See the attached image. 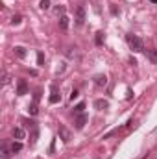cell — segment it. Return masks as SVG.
Wrapping results in <instances>:
<instances>
[{"mask_svg": "<svg viewBox=\"0 0 157 159\" xmlns=\"http://www.w3.org/2000/svg\"><path fill=\"white\" fill-rule=\"evenodd\" d=\"M126 41H128V44H129V48H131L133 52H142V50H144V43H142V39H141L139 35L129 34V35H126Z\"/></svg>", "mask_w": 157, "mask_h": 159, "instance_id": "obj_1", "label": "cell"}, {"mask_svg": "<svg viewBox=\"0 0 157 159\" xmlns=\"http://www.w3.org/2000/svg\"><path fill=\"white\" fill-rule=\"evenodd\" d=\"M17 94L19 96H24V94H28V83H26V80H17Z\"/></svg>", "mask_w": 157, "mask_h": 159, "instance_id": "obj_2", "label": "cell"}, {"mask_svg": "<svg viewBox=\"0 0 157 159\" xmlns=\"http://www.w3.org/2000/svg\"><path fill=\"white\" fill-rule=\"evenodd\" d=\"M50 91H52V94H50V98H48L50 104H57V102H61V94L57 93V85H56V83L50 87Z\"/></svg>", "mask_w": 157, "mask_h": 159, "instance_id": "obj_3", "label": "cell"}, {"mask_svg": "<svg viewBox=\"0 0 157 159\" xmlns=\"http://www.w3.org/2000/svg\"><path fill=\"white\" fill-rule=\"evenodd\" d=\"M83 22H85V9L83 6H79L76 9V26H83Z\"/></svg>", "mask_w": 157, "mask_h": 159, "instance_id": "obj_4", "label": "cell"}, {"mask_svg": "<svg viewBox=\"0 0 157 159\" xmlns=\"http://www.w3.org/2000/svg\"><path fill=\"white\" fill-rule=\"evenodd\" d=\"M59 135H61V139H63V143H70V131L65 128V126H59Z\"/></svg>", "mask_w": 157, "mask_h": 159, "instance_id": "obj_5", "label": "cell"}, {"mask_svg": "<svg viewBox=\"0 0 157 159\" xmlns=\"http://www.w3.org/2000/svg\"><path fill=\"white\" fill-rule=\"evenodd\" d=\"M74 124H76V129H81V128L87 124V115H85V113L76 115V122H74Z\"/></svg>", "mask_w": 157, "mask_h": 159, "instance_id": "obj_6", "label": "cell"}, {"mask_svg": "<svg viewBox=\"0 0 157 159\" xmlns=\"http://www.w3.org/2000/svg\"><path fill=\"white\" fill-rule=\"evenodd\" d=\"M94 107H96L98 111H104V109L109 107V102H107V100H102V98H100V100H94Z\"/></svg>", "mask_w": 157, "mask_h": 159, "instance_id": "obj_7", "label": "cell"}, {"mask_svg": "<svg viewBox=\"0 0 157 159\" xmlns=\"http://www.w3.org/2000/svg\"><path fill=\"white\" fill-rule=\"evenodd\" d=\"M69 20H70V19H69L67 15H61V19H59V28H61L63 32L69 30Z\"/></svg>", "mask_w": 157, "mask_h": 159, "instance_id": "obj_8", "label": "cell"}, {"mask_svg": "<svg viewBox=\"0 0 157 159\" xmlns=\"http://www.w3.org/2000/svg\"><path fill=\"white\" fill-rule=\"evenodd\" d=\"M94 83H96L98 87H104V85L107 83V78H105V74H98V76H94Z\"/></svg>", "mask_w": 157, "mask_h": 159, "instance_id": "obj_9", "label": "cell"}, {"mask_svg": "<svg viewBox=\"0 0 157 159\" xmlns=\"http://www.w3.org/2000/svg\"><path fill=\"white\" fill-rule=\"evenodd\" d=\"M13 50H15V56H17V57H20V59L26 57V48H24V46H15Z\"/></svg>", "mask_w": 157, "mask_h": 159, "instance_id": "obj_10", "label": "cell"}, {"mask_svg": "<svg viewBox=\"0 0 157 159\" xmlns=\"http://www.w3.org/2000/svg\"><path fill=\"white\" fill-rule=\"evenodd\" d=\"M13 137H15L17 141L24 139V129H22V128H13Z\"/></svg>", "mask_w": 157, "mask_h": 159, "instance_id": "obj_11", "label": "cell"}, {"mask_svg": "<svg viewBox=\"0 0 157 159\" xmlns=\"http://www.w3.org/2000/svg\"><path fill=\"white\" fill-rule=\"evenodd\" d=\"M9 150H11V154H17V152H20V150H22V143H20V141L13 143V144L9 146Z\"/></svg>", "mask_w": 157, "mask_h": 159, "instance_id": "obj_12", "label": "cell"}, {"mask_svg": "<svg viewBox=\"0 0 157 159\" xmlns=\"http://www.w3.org/2000/svg\"><path fill=\"white\" fill-rule=\"evenodd\" d=\"M28 111H30V115H34V117H35V115L39 113V106H37L35 102H32V104H30V109H28Z\"/></svg>", "mask_w": 157, "mask_h": 159, "instance_id": "obj_13", "label": "cell"}, {"mask_svg": "<svg viewBox=\"0 0 157 159\" xmlns=\"http://www.w3.org/2000/svg\"><path fill=\"white\" fill-rule=\"evenodd\" d=\"M94 43H96V46H102V43H104V32H98V34H96Z\"/></svg>", "mask_w": 157, "mask_h": 159, "instance_id": "obj_14", "label": "cell"}, {"mask_svg": "<svg viewBox=\"0 0 157 159\" xmlns=\"http://www.w3.org/2000/svg\"><path fill=\"white\" fill-rule=\"evenodd\" d=\"M20 22H22V15H19V13H17V15H13V17H11V24H13V26H17V24H20Z\"/></svg>", "mask_w": 157, "mask_h": 159, "instance_id": "obj_15", "label": "cell"}, {"mask_svg": "<svg viewBox=\"0 0 157 159\" xmlns=\"http://www.w3.org/2000/svg\"><path fill=\"white\" fill-rule=\"evenodd\" d=\"M148 57L152 63H157V50H148Z\"/></svg>", "mask_w": 157, "mask_h": 159, "instance_id": "obj_16", "label": "cell"}, {"mask_svg": "<svg viewBox=\"0 0 157 159\" xmlns=\"http://www.w3.org/2000/svg\"><path fill=\"white\" fill-rule=\"evenodd\" d=\"M83 109H85V104H83V102H79L78 106L74 107V113H76V115H81V113H83Z\"/></svg>", "mask_w": 157, "mask_h": 159, "instance_id": "obj_17", "label": "cell"}, {"mask_svg": "<svg viewBox=\"0 0 157 159\" xmlns=\"http://www.w3.org/2000/svg\"><path fill=\"white\" fill-rule=\"evenodd\" d=\"M39 7H41V9H48V7H50V0H41Z\"/></svg>", "mask_w": 157, "mask_h": 159, "instance_id": "obj_18", "label": "cell"}, {"mask_svg": "<svg viewBox=\"0 0 157 159\" xmlns=\"http://www.w3.org/2000/svg\"><path fill=\"white\" fill-rule=\"evenodd\" d=\"M9 152H11V150H7V148L4 146V148H2V159H9V157H11V154H9Z\"/></svg>", "mask_w": 157, "mask_h": 159, "instance_id": "obj_19", "label": "cell"}, {"mask_svg": "<svg viewBox=\"0 0 157 159\" xmlns=\"http://www.w3.org/2000/svg\"><path fill=\"white\" fill-rule=\"evenodd\" d=\"M43 63H44V56H43V52H37V65L43 67Z\"/></svg>", "mask_w": 157, "mask_h": 159, "instance_id": "obj_20", "label": "cell"}, {"mask_svg": "<svg viewBox=\"0 0 157 159\" xmlns=\"http://www.w3.org/2000/svg\"><path fill=\"white\" fill-rule=\"evenodd\" d=\"M39 98H41V89H37V91H35V94H34V102H35V104H39Z\"/></svg>", "mask_w": 157, "mask_h": 159, "instance_id": "obj_21", "label": "cell"}, {"mask_svg": "<svg viewBox=\"0 0 157 159\" xmlns=\"http://www.w3.org/2000/svg\"><path fill=\"white\" fill-rule=\"evenodd\" d=\"M79 96V93H78V89H74L72 93H70V100H74V98H78Z\"/></svg>", "mask_w": 157, "mask_h": 159, "instance_id": "obj_22", "label": "cell"}, {"mask_svg": "<svg viewBox=\"0 0 157 159\" xmlns=\"http://www.w3.org/2000/svg\"><path fill=\"white\" fill-rule=\"evenodd\" d=\"M56 11H57V15H59V13H61V15H65V6H59Z\"/></svg>", "mask_w": 157, "mask_h": 159, "instance_id": "obj_23", "label": "cell"}, {"mask_svg": "<svg viewBox=\"0 0 157 159\" xmlns=\"http://www.w3.org/2000/svg\"><path fill=\"white\" fill-rule=\"evenodd\" d=\"M152 2H154V4H157V0H152Z\"/></svg>", "mask_w": 157, "mask_h": 159, "instance_id": "obj_24", "label": "cell"}]
</instances>
